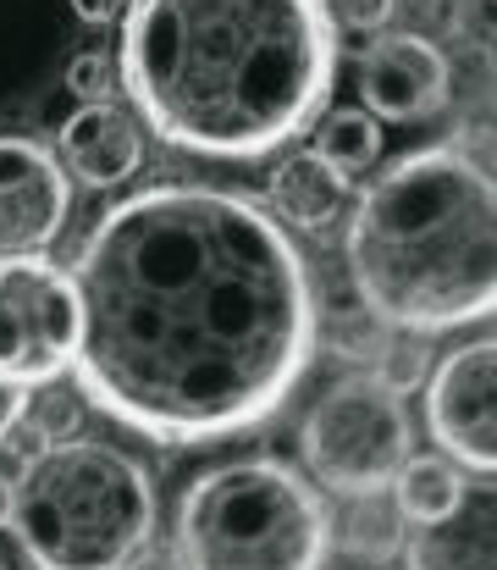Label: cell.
<instances>
[{
  "label": "cell",
  "mask_w": 497,
  "mask_h": 570,
  "mask_svg": "<svg viewBox=\"0 0 497 570\" xmlns=\"http://www.w3.org/2000/svg\"><path fill=\"white\" fill-rule=\"evenodd\" d=\"M72 382L106 421L205 449L266 426L316 361V277L249 194L150 184L95 216L72 255Z\"/></svg>",
  "instance_id": "6da1fadb"
},
{
  "label": "cell",
  "mask_w": 497,
  "mask_h": 570,
  "mask_svg": "<svg viewBox=\"0 0 497 570\" xmlns=\"http://www.w3.org/2000/svg\"><path fill=\"white\" fill-rule=\"evenodd\" d=\"M342 67L327 0H128L117 83L166 150L266 161L305 139Z\"/></svg>",
  "instance_id": "7a4b0ae2"
},
{
  "label": "cell",
  "mask_w": 497,
  "mask_h": 570,
  "mask_svg": "<svg viewBox=\"0 0 497 570\" xmlns=\"http://www.w3.org/2000/svg\"><path fill=\"white\" fill-rule=\"evenodd\" d=\"M342 266L392 333L443 338L497 316V167L465 145L387 161L354 194Z\"/></svg>",
  "instance_id": "3957f363"
},
{
  "label": "cell",
  "mask_w": 497,
  "mask_h": 570,
  "mask_svg": "<svg viewBox=\"0 0 497 570\" xmlns=\"http://www.w3.org/2000/svg\"><path fill=\"white\" fill-rule=\"evenodd\" d=\"M161 521L156 476L100 438H56L11 476V538L33 570H122Z\"/></svg>",
  "instance_id": "277c9868"
},
{
  "label": "cell",
  "mask_w": 497,
  "mask_h": 570,
  "mask_svg": "<svg viewBox=\"0 0 497 570\" xmlns=\"http://www.w3.org/2000/svg\"><path fill=\"white\" fill-rule=\"evenodd\" d=\"M188 570H327L331 493L277 454L205 465L171 515Z\"/></svg>",
  "instance_id": "5b68a950"
},
{
  "label": "cell",
  "mask_w": 497,
  "mask_h": 570,
  "mask_svg": "<svg viewBox=\"0 0 497 570\" xmlns=\"http://www.w3.org/2000/svg\"><path fill=\"white\" fill-rule=\"evenodd\" d=\"M409 454H415V415L370 372H348V377L327 382L299 421L305 476L331 499L392 488V476Z\"/></svg>",
  "instance_id": "8992f818"
},
{
  "label": "cell",
  "mask_w": 497,
  "mask_h": 570,
  "mask_svg": "<svg viewBox=\"0 0 497 570\" xmlns=\"http://www.w3.org/2000/svg\"><path fill=\"white\" fill-rule=\"evenodd\" d=\"M83 350V299L72 266L50 255H0V387L33 393L72 377Z\"/></svg>",
  "instance_id": "52a82bcc"
},
{
  "label": "cell",
  "mask_w": 497,
  "mask_h": 570,
  "mask_svg": "<svg viewBox=\"0 0 497 570\" xmlns=\"http://www.w3.org/2000/svg\"><path fill=\"white\" fill-rule=\"evenodd\" d=\"M420 393L437 454L476 476H497V333L437 355Z\"/></svg>",
  "instance_id": "ba28073f"
},
{
  "label": "cell",
  "mask_w": 497,
  "mask_h": 570,
  "mask_svg": "<svg viewBox=\"0 0 497 570\" xmlns=\"http://www.w3.org/2000/svg\"><path fill=\"white\" fill-rule=\"evenodd\" d=\"M354 89L376 122H431L454 100V56L420 28H387L359 50Z\"/></svg>",
  "instance_id": "9c48e42d"
},
{
  "label": "cell",
  "mask_w": 497,
  "mask_h": 570,
  "mask_svg": "<svg viewBox=\"0 0 497 570\" xmlns=\"http://www.w3.org/2000/svg\"><path fill=\"white\" fill-rule=\"evenodd\" d=\"M72 189L56 145L0 134V255H44L72 222Z\"/></svg>",
  "instance_id": "30bf717a"
},
{
  "label": "cell",
  "mask_w": 497,
  "mask_h": 570,
  "mask_svg": "<svg viewBox=\"0 0 497 570\" xmlns=\"http://www.w3.org/2000/svg\"><path fill=\"white\" fill-rule=\"evenodd\" d=\"M145 150H150V134L133 111H122L117 100H89L78 106L61 134H56V156L61 167L72 173L78 189H122L145 173Z\"/></svg>",
  "instance_id": "8fae6325"
},
{
  "label": "cell",
  "mask_w": 497,
  "mask_h": 570,
  "mask_svg": "<svg viewBox=\"0 0 497 570\" xmlns=\"http://www.w3.org/2000/svg\"><path fill=\"white\" fill-rule=\"evenodd\" d=\"M398 566L404 570H497V476L465 482L459 504L443 521L415 527Z\"/></svg>",
  "instance_id": "7c38bea8"
},
{
  "label": "cell",
  "mask_w": 497,
  "mask_h": 570,
  "mask_svg": "<svg viewBox=\"0 0 497 570\" xmlns=\"http://www.w3.org/2000/svg\"><path fill=\"white\" fill-rule=\"evenodd\" d=\"M266 205L277 222L299 227V233H321L337 222V210L348 205V178L316 150H294L271 167L266 178Z\"/></svg>",
  "instance_id": "4fadbf2b"
},
{
  "label": "cell",
  "mask_w": 497,
  "mask_h": 570,
  "mask_svg": "<svg viewBox=\"0 0 497 570\" xmlns=\"http://www.w3.org/2000/svg\"><path fill=\"white\" fill-rule=\"evenodd\" d=\"M409 515L398 510V499L381 488V493H354L342 499V510L331 504V554L354 560V566H398L404 560V543H409Z\"/></svg>",
  "instance_id": "5bb4252c"
},
{
  "label": "cell",
  "mask_w": 497,
  "mask_h": 570,
  "mask_svg": "<svg viewBox=\"0 0 497 570\" xmlns=\"http://www.w3.org/2000/svg\"><path fill=\"white\" fill-rule=\"evenodd\" d=\"M465 482H470V471L454 465L448 454H409L398 465V476H392L387 493L398 499V510L409 515V527H431V521H443L459 504Z\"/></svg>",
  "instance_id": "9a60e30c"
},
{
  "label": "cell",
  "mask_w": 497,
  "mask_h": 570,
  "mask_svg": "<svg viewBox=\"0 0 497 570\" xmlns=\"http://www.w3.org/2000/svg\"><path fill=\"white\" fill-rule=\"evenodd\" d=\"M310 134H316L310 150L327 156L342 178H359V173H370L381 161V122L365 106H327Z\"/></svg>",
  "instance_id": "2e32d148"
},
{
  "label": "cell",
  "mask_w": 497,
  "mask_h": 570,
  "mask_svg": "<svg viewBox=\"0 0 497 570\" xmlns=\"http://www.w3.org/2000/svg\"><path fill=\"white\" fill-rule=\"evenodd\" d=\"M387 338H392V327L381 316H370L359 299L331 305V311H321V322H316V344H327L331 361H348V366H376V355H381Z\"/></svg>",
  "instance_id": "e0dca14e"
},
{
  "label": "cell",
  "mask_w": 497,
  "mask_h": 570,
  "mask_svg": "<svg viewBox=\"0 0 497 570\" xmlns=\"http://www.w3.org/2000/svg\"><path fill=\"white\" fill-rule=\"evenodd\" d=\"M431 338H420V333H392L387 344H381V355H376V366H370V377L381 382V387H392L398 399H409V393H420L426 377H431Z\"/></svg>",
  "instance_id": "ac0fdd59"
},
{
  "label": "cell",
  "mask_w": 497,
  "mask_h": 570,
  "mask_svg": "<svg viewBox=\"0 0 497 570\" xmlns=\"http://www.w3.org/2000/svg\"><path fill=\"white\" fill-rule=\"evenodd\" d=\"M78 404H83V393L78 387H61V382H50V387H33L28 393V404H22V415L56 443V438H78L72 426H78Z\"/></svg>",
  "instance_id": "d6986e66"
},
{
  "label": "cell",
  "mask_w": 497,
  "mask_h": 570,
  "mask_svg": "<svg viewBox=\"0 0 497 570\" xmlns=\"http://www.w3.org/2000/svg\"><path fill=\"white\" fill-rule=\"evenodd\" d=\"M117 89V56H106V50H78L72 61H67V95H78L83 106L89 100H106Z\"/></svg>",
  "instance_id": "ffe728a7"
},
{
  "label": "cell",
  "mask_w": 497,
  "mask_h": 570,
  "mask_svg": "<svg viewBox=\"0 0 497 570\" xmlns=\"http://www.w3.org/2000/svg\"><path fill=\"white\" fill-rule=\"evenodd\" d=\"M454 33H459V45L497 56V0H459L454 6Z\"/></svg>",
  "instance_id": "44dd1931"
},
{
  "label": "cell",
  "mask_w": 497,
  "mask_h": 570,
  "mask_svg": "<svg viewBox=\"0 0 497 570\" xmlns=\"http://www.w3.org/2000/svg\"><path fill=\"white\" fill-rule=\"evenodd\" d=\"M398 17V0H331V22L348 33H387V22Z\"/></svg>",
  "instance_id": "7402d4cb"
},
{
  "label": "cell",
  "mask_w": 497,
  "mask_h": 570,
  "mask_svg": "<svg viewBox=\"0 0 497 570\" xmlns=\"http://www.w3.org/2000/svg\"><path fill=\"white\" fill-rule=\"evenodd\" d=\"M0 449H6V454H17V460H33V454H39V449H50V438H44V432H39V426H33V421H28V415H17V421H11V432H6V443H0Z\"/></svg>",
  "instance_id": "603a6c76"
},
{
  "label": "cell",
  "mask_w": 497,
  "mask_h": 570,
  "mask_svg": "<svg viewBox=\"0 0 497 570\" xmlns=\"http://www.w3.org/2000/svg\"><path fill=\"white\" fill-rule=\"evenodd\" d=\"M122 570H188V566H182V554H177L171 543H156V538H150V543H145Z\"/></svg>",
  "instance_id": "cb8c5ba5"
},
{
  "label": "cell",
  "mask_w": 497,
  "mask_h": 570,
  "mask_svg": "<svg viewBox=\"0 0 497 570\" xmlns=\"http://www.w3.org/2000/svg\"><path fill=\"white\" fill-rule=\"evenodd\" d=\"M122 6H128V0H72V11H78V22H89V28H106V22H122Z\"/></svg>",
  "instance_id": "d4e9b609"
},
{
  "label": "cell",
  "mask_w": 497,
  "mask_h": 570,
  "mask_svg": "<svg viewBox=\"0 0 497 570\" xmlns=\"http://www.w3.org/2000/svg\"><path fill=\"white\" fill-rule=\"evenodd\" d=\"M22 404H28V393H17V387H0V443H6L11 421L22 415Z\"/></svg>",
  "instance_id": "484cf974"
},
{
  "label": "cell",
  "mask_w": 497,
  "mask_h": 570,
  "mask_svg": "<svg viewBox=\"0 0 497 570\" xmlns=\"http://www.w3.org/2000/svg\"><path fill=\"white\" fill-rule=\"evenodd\" d=\"M11 527V476L0 471V532Z\"/></svg>",
  "instance_id": "4316f807"
},
{
  "label": "cell",
  "mask_w": 497,
  "mask_h": 570,
  "mask_svg": "<svg viewBox=\"0 0 497 570\" xmlns=\"http://www.w3.org/2000/svg\"><path fill=\"white\" fill-rule=\"evenodd\" d=\"M0 570H6V560H0Z\"/></svg>",
  "instance_id": "83f0119b"
}]
</instances>
